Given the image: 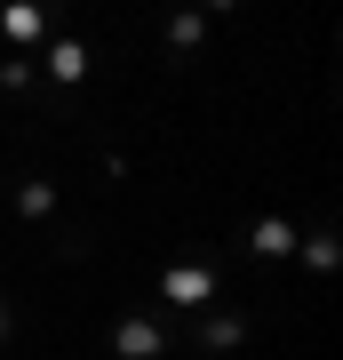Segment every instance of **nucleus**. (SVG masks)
<instances>
[{"instance_id":"39448f33","label":"nucleus","mask_w":343,"mask_h":360,"mask_svg":"<svg viewBox=\"0 0 343 360\" xmlns=\"http://www.w3.org/2000/svg\"><path fill=\"white\" fill-rule=\"evenodd\" d=\"M255 257H295V217H264L255 224Z\"/></svg>"},{"instance_id":"6e6552de","label":"nucleus","mask_w":343,"mask_h":360,"mask_svg":"<svg viewBox=\"0 0 343 360\" xmlns=\"http://www.w3.org/2000/svg\"><path fill=\"white\" fill-rule=\"evenodd\" d=\"M32 80H40L32 56H0V89H32Z\"/></svg>"},{"instance_id":"9d476101","label":"nucleus","mask_w":343,"mask_h":360,"mask_svg":"<svg viewBox=\"0 0 343 360\" xmlns=\"http://www.w3.org/2000/svg\"><path fill=\"white\" fill-rule=\"evenodd\" d=\"M0 345H8V296H0Z\"/></svg>"},{"instance_id":"f03ea898","label":"nucleus","mask_w":343,"mask_h":360,"mask_svg":"<svg viewBox=\"0 0 343 360\" xmlns=\"http://www.w3.org/2000/svg\"><path fill=\"white\" fill-rule=\"evenodd\" d=\"M216 264H224V257H200V264H176V272H160V296H168V304H200V296L216 288Z\"/></svg>"},{"instance_id":"423d86ee","label":"nucleus","mask_w":343,"mask_h":360,"mask_svg":"<svg viewBox=\"0 0 343 360\" xmlns=\"http://www.w3.org/2000/svg\"><path fill=\"white\" fill-rule=\"evenodd\" d=\"M48 208H56V184L48 176H25V184H16V217H25V224H40Z\"/></svg>"},{"instance_id":"f257e3e1","label":"nucleus","mask_w":343,"mask_h":360,"mask_svg":"<svg viewBox=\"0 0 343 360\" xmlns=\"http://www.w3.org/2000/svg\"><path fill=\"white\" fill-rule=\"evenodd\" d=\"M168 336H176V328H168L160 312H120V328H112V345H120L128 360H152V352H168Z\"/></svg>"},{"instance_id":"7ed1b4c3","label":"nucleus","mask_w":343,"mask_h":360,"mask_svg":"<svg viewBox=\"0 0 343 360\" xmlns=\"http://www.w3.org/2000/svg\"><path fill=\"white\" fill-rule=\"evenodd\" d=\"M200 345H208V352H231V345H248V312H240V304L208 312V321H200Z\"/></svg>"},{"instance_id":"1a4fd4ad","label":"nucleus","mask_w":343,"mask_h":360,"mask_svg":"<svg viewBox=\"0 0 343 360\" xmlns=\"http://www.w3.org/2000/svg\"><path fill=\"white\" fill-rule=\"evenodd\" d=\"M304 264H311V272H335V240H328V232H319V240L304 248Z\"/></svg>"},{"instance_id":"0eeeda50","label":"nucleus","mask_w":343,"mask_h":360,"mask_svg":"<svg viewBox=\"0 0 343 360\" xmlns=\"http://www.w3.org/2000/svg\"><path fill=\"white\" fill-rule=\"evenodd\" d=\"M0 25H8V40H25V49H32V40L48 32V8H8Z\"/></svg>"},{"instance_id":"20e7f679","label":"nucleus","mask_w":343,"mask_h":360,"mask_svg":"<svg viewBox=\"0 0 343 360\" xmlns=\"http://www.w3.org/2000/svg\"><path fill=\"white\" fill-rule=\"evenodd\" d=\"M32 65L48 72V80H64V89H72V80H88V49H80V40H56V49H48V56H32Z\"/></svg>"}]
</instances>
